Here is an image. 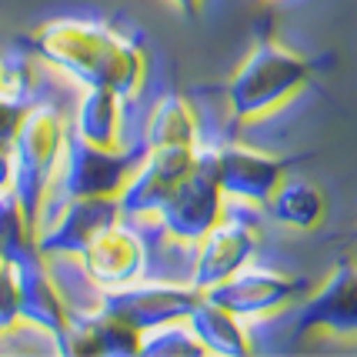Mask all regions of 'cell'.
Here are the masks:
<instances>
[{"label":"cell","instance_id":"obj_1","mask_svg":"<svg viewBox=\"0 0 357 357\" xmlns=\"http://www.w3.org/2000/svg\"><path fill=\"white\" fill-rule=\"evenodd\" d=\"M31 50L40 61L80 80L84 87H110L124 100L137 97L147 77L144 47L134 37L117 33L104 20H50L31 37Z\"/></svg>","mask_w":357,"mask_h":357},{"label":"cell","instance_id":"obj_2","mask_svg":"<svg viewBox=\"0 0 357 357\" xmlns=\"http://www.w3.org/2000/svg\"><path fill=\"white\" fill-rule=\"evenodd\" d=\"M63 140H67L63 117L50 104H37V107H27L10 147H7V154H10V194L20 204L31 231L40 227L50 181L57 177V164H61L63 154Z\"/></svg>","mask_w":357,"mask_h":357},{"label":"cell","instance_id":"obj_3","mask_svg":"<svg viewBox=\"0 0 357 357\" xmlns=\"http://www.w3.org/2000/svg\"><path fill=\"white\" fill-rule=\"evenodd\" d=\"M314 67L301 54L280 47L271 37H261L250 47V54L241 61L227 80V107L237 124L264 117L280 104H287L294 93H301L311 80Z\"/></svg>","mask_w":357,"mask_h":357},{"label":"cell","instance_id":"obj_4","mask_svg":"<svg viewBox=\"0 0 357 357\" xmlns=\"http://www.w3.org/2000/svg\"><path fill=\"white\" fill-rule=\"evenodd\" d=\"M144 154H147V144L144 147H124V144L97 147L80 140L77 134H67L61 164H57L63 197H117Z\"/></svg>","mask_w":357,"mask_h":357},{"label":"cell","instance_id":"obj_5","mask_svg":"<svg viewBox=\"0 0 357 357\" xmlns=\"http://www.w3.org/2000/svg\"><path fill=\"white\" fill-rule=\"evenodd\" d=\"M220 214H224V194H220L218 171H214V147L197 144L190 171L174 187V194L157 211V218L174 241L197 244L220 220Z\"/></svg>","mask_w":357,"mask_h":357},{"label":"cell","instance_id":"obj_6","mask_svg":"<svg viewBox=\"0 0 357 357\" xmlns=\"http://www.w3.org/2000/svg\"><path fill=\"white\" fill-rule=\"evenodd\" d=\"M204 297L190 280L187 284H167V280H130L124 287H110L100 297V311L114 314L117 321L130 324L134 331H151V327L187 321L194 304Z\"/></svg>","mask_w":357,"mask_h":357},{"label":"cell","instance_id":"obj_7","mask_svg":"<svg viewBox=\"0 0 357 357\" xmlns=\"http://www.w3.org/2000/svg\"><path fill=\"white\" fill-rule=\"evenodd\" d=\"M307 291H311L307 278H291V274H280V271H271V267L244 264L227 280L207 287L204 294L214 304L237 314L241 321H250V317H267V314L291 307Z\"/></svg>","mask_w":357,"mask_h":357},{"label":"cell","instance_id":"obj_8","mask_svg":"<svg viewBox=\"0 0 357 357\" xmlns=\"http://www.w3.org/2000/svg\"><path fill=\"white\" fill-rule=\"evenodd\" d=\"M194 154H197V147H177V144L147 147V154L140 157L130 181L117 194L121 218H157V211L174 194V187L190 171Z\"/></svg>","mask_w":357,"mask_h":357},{"label":"cell","instance_id":"obj_9","mask_svg":"<svg viewBox=\"0 0 357 357\" xmlns=\"http://www.w3.org/2000/svg\"><path fill=\"white\" fill-rule=\"evenodd\" d=\"M294 331L297 334L324 331L334 337H357V261L341 257L321 287L301 297Z\"/></svg>","mask_w":357,"mask_h":357},{"label":"cell","instance_id":"obj_10","mask_svg":"<svg viewBox=\"0 0 357 357\" xmlns=\"http://www.w3.org/2000/svg\"><path fill=\"white\" fill-rule=\"evenodd\" d=\"M3 257L10 261V271H14L17 314H20V321L47 331L50 337L61 334L70 311H67V301L61 297L57 284L50 280V271H47L44 254L37 250V244L33 241L17 244V248L3 250Z\"/></svg>","mask_w":357,"mask_h":357},{"label":"cell","instance_id":"obj_11","mask_svg":"<svg viewBox=\"0 0 357 357\" xmlns=\"http://www.w3.org/2000/svg\"><path fill=\"white\" fill-rule=\"evenodd\" d=\"M291 164L294 160L254 151L248 144L214 147V171H218V187L224 201L231 197V201L244 204H267V197L287 177Z\"/></svg>","mask_w":357,"mask_h":357},{"label":"cell","instance_id":"obj_12","mask_svg":"<svg viewBox=\"0 0 357 357\" xmlns=\"http://www.w3.org/2000/svg\"><path fill=\"white\" fill-rule=\"evenodd\" d=\"M84 274L97 287H124L130 280H140L147 271V250L137 234L124 227L121 220L107 224L104 231H97L77 254Z\"/></svg>","mask_w":357,"mask_h":357},{"label":"cell","instance_id":"obj_13","mask_svg":"<svg viewBox=\"0 0 357 357\" xmlns=\"http://www.w3.org/2000/svg\"><path fill=\"white\" fill-rule=\"evenodd\" d=\"M261 244V234L250 227L248 220H224L220 218L211 231L197 241V254H194V274L190 284L197 291H207L220 280H227L234 271L254 261Z\"/></svg>","mask_w":357,"mask_h":357},{"label":"cell","instance_id":"obj_14","mask_svg":"<svg viewBox=\"0 0 357 357\" xmlns=\"http://www.w3.org/2000/svg\"><path fill=\"white\" fill-rule=\"evenodd\" d=\"M114 220H121L117 197H67V207L61 211V218L50 227L33 231V244L44 257H50V254H80L93 234L104 231Z\"/></svg>","mask_w":357,"mask_h":357},{"label":"cell","instance_id":"obj_15","mask_svg":"<svg viewBox=\"0 0 357 357\" xmlns=\"http://www.w3.org/2000/svg\"><path fill=\"white\" fill-rule=\"evenodd\" d=\"M61 354H107V357H127L137 354L140 331L117 321L107 311L91 314H70L61 334H54Z\"/></svg>","mask_w":357,"mask_h":357},{"label":"cell","instance_id":"obj_16","mask_svg":"<svg viewBox=\"0 0 357 357\" xmlns=\"http://www.w3.org/2000/svg\"><path fill=\"white\" fill-rule=\"evenodd\" d=\"M187 324L194 331V337L201 341L204 354H220V357H244L250 354V341L244 321L231 314L227 307L214 304L211 297L204 294L194 311L187 314Z\"/></svg>","mask_w":357,"mask_h":357},{"label":"cell","instance_id":"obj_17","mask_svg":"<svg viewBox=\"0 0 357 357\" xmlns=\"http://www.w3.org/2000/svg\"><path fill=\"white\" fill-rule=\"evenodd\" d=\"M124 117V97L110 87H87L74 114V134L97 147H121V121Z\"/></svg>","mask_w":357,"mask_h":357},{"label":"cell","instance_id":"obj_18","mask_svg":"<svg viewBox=\"0 0 357 357\" xmlns=\"http://www.w3.org/2000/svg\"><path fill=\"white\" fill-rule=\"evenodd\" d=\"M267 214L284 224V227H297V231H311L324 220V194L321 187L307 184V181H280L278 190L267 197Z\"/></svg>","mask_w":357,"mask_h":357},{"label":"cell","instance_id":"obj_19","mask_svg":"<svg viewBox=\"0 0 357 357\" xmlns=\"http://www.w3.org/2000/svg\"><path fill=\"white\" fill-rule=\"evenodd\" d=\"M144 144L147 147H197L201 134H197V117L181 93H164L157 100V107L147 117V130H144Z\"/></svg>","mask_w":357,"mask_h":357},{"label":"cell","instance_id":"obj_20","mask_svg":"<svg viewBox=\"0 0 357 357\" xmlns=\"http://www.w3.org/2000/svg\"><path fill=\"white\" fill-rule=\"evenodd\" d=\"M137 354L147 357H184V354H204L201 341L194 337V331L187 321H171V324L151 327L140 334Z\"/></svg>","mask_w":357,"mask_h":357},{"label":"cell","instance_id":"obj_21","mask_svg":"<svg viewBox=\"0 0 357 357\" xmlns=\"http://www.w3.org/2000/svg\"><path fill=\"white\" fill-rule=\"evenodd\" d=\"M27 107H31V97L7 87V63L0 61V151L10 147V140H14Z\"/></svg>","mask_w":357,"mask_h":357},{"label":"cell","instance_id":"obj_22","mask_svg":"<svg viewBox=\"0 0 357 357\" xmlns=\"http://www.w3.org/2000/svg\"><path fill=\"white\" fill-rule=\"evenodd\" d=\"M20 321L17 314V284H14V271H10V261L3 257L0 250V334L10 331V327Z\"/></svg>","mask_w":357,"mask_h":357},{"label":"cell","instance_id":"obj_23","mask_svg":"<svg viewBox=\"0 0 357 357\" xmlns=\"http://www.w3.org/2000/svg\"><path fill=\"white\" fill-rule=\"evenodd\" d=\"M10 190V154L0 151V194Z\"/></svg>","mask_w":357,"mask_h":357},{"label":"cell","instance_id":"obj_24","mask_svg":"<svg viewBox=\"0 0 357 357\" xmlns=\"http://www.w3.org/2000/svg\"><path fill=\"white\" fill-rule=\"evenodd\" d=\"M174 3H177V10H184L187 17H197L204 7V0H174Z\"/></svg>","mask_w":357,"mask_h":357},{"label":"cell","instance_id":"obj_25","mask_svg":"<svg viewBox=\"0 0 357 357\" xmlns=\"http://www.w3.org/2000/svg\"><path fill=\"white\" fill-rule=\"evenodd\" d=\"M351 237H354V241H357V227H354V234H351Z\"/></svg>","mask_w":357,"mask_h":357}]
</instances>
